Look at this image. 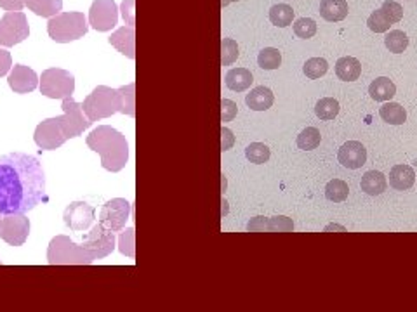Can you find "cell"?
Returning a JSON list of instances; mask_svg holds the SVG:
<instances>
[{"label":"cell","instance_id":"obj_1","mask_svg":"<svg viewBox=\"0 0 417 312\" xmlns=\"http://www.w3.org/2000/svg\"><path fill=\"white\" fill-rule=\"evenodd\" d=\"M45 200V172L35 156H0V214H26Z\"/></svg>","mask_w":417,"mask_h":312},{"label":"cell","instance_id":"obj_2","mask_svg":"<svg viewBox=\"0 0 417 312\" xmlns=\"http://www.w3.org/2000/svg\"><path fill=\"white\" fill-rule=\"evenodd\" d=\"M87 146L101 156V165L108 172H120L129 160V144L125 136L108 125L94 128L87 136Z\"/></svg>","mask_w":417,"mask_h":312},{"label":"cell","instance_id":"obj_3","mask_svg":"<svg viewBox=\"0 0 417 312\" xmlns=\"http://www.w3.org/2000/svg\"><path fill=\"white\" fill-rule=\"evenodd\" d=\"M89 32V23L83 13L74 11V13H59L49 18L47 33L52 40L58 44H68L82 39Z\"/></svg>","mask_w":417,"mask_h":312},{"label":"cell","instance_id":"obj_4","mask_svg":"<svg viewBox=\"0 0 417 312\" xmlns=\"http://www.w3.org/2000/svg\"><path fill=\"white\" fill-rule=\"evenodd\" d=\"M47 262L51 265H90L94 258L82 245H77L68 236L59 234L49 243Z\"/></svg>","mask_w":417,"mask_h":312},{"label":"cell","instance_id":"obj_5","mask_svg":"<svg viewBox=\"0 0 417 312\" xmlns=\"http://www.w3.org/2000/svg\"><path fill=\"white\" fill-rule=\"evenodd\" d=\"M82 109L90 121L103 120L120 113L119 89L98 85L82 102Z\"/></svg>","mask_w":417,"mask_h":312},{"label":"cell","instance_id":"obj_6","mask_svg":"<svg viewBox=\"0 0 417 312\" xmlns=\"http://www.w3.org/2000/svg\"><path fill=\"white\" fill-rule=\"evenodd\" d=\"M75 90V77L70 71L61 68H49L42 71L40 77V94L49 99H66L71 97Z\"/></svg>","mask_w":417,"mask_h":312},{"label":"cell","instance_id":"obj_7","mask_svg":"<svg viewBox=\"0 0 417 312\" xmlns=\"http://www.w3.org/2000/svg\"><path fill=\"white\" fill-rule=\"evenodd\" d=\"M30 25L23 11H7L0 20V45L14 47L28 39Z\"/></svg>","mask_w":417,"mask_h":312},{"label":"cell","instance_id":"obj_8","mask_svg":"<svg viewBox=\"0 0 417 312\" xmlns=\"http://www.w3.org/2000/svg\"><path fill=\"white\" fill-rule=\"evenodd\" d=\"M63 115L58 116L59 124H61L64 136L66 139H74V137H78L83 134V131L93 125V121L87 118L86 113H83L82 104H78L77 101H74L71 97L63 99Z\"/></svg>","mask_w":417,"mask_h":312},{"label":"cell","instance_id":"obj_9","mask_svg":"<svg viewBox=\"0 0 417 312\" xmlns=\"http://www.w3.org/2000/svg\"><path fill=\"white\" fill-rule=\"evenodd\" d=\"M82 246L93 255L94 260L96 258H105L115 250V234H113L112 229H108L100 222L83 236Z\"/></svg>","mask_w":417,"mask_h":312},{"label":"cell","instance_id":"obj_10","mask_svg":"<svg viewBox=\"0 0 417 312\" xmlns=\"http://www.w3.org/2000/svg\"><path fill=\"white\" fill-rule=\"evenodd\" d=\"M129 215H131V203L124 198H113V200L106 201L101 208L100 222L112 229L113 233H120L124 231Z\"/></svg>","mask_w":417,"mask_h":312},{"label":"cell","instance_id":"obj_11","mask_svg":"<svg viewBox=\"0 0 417 312\" xmlns=\"http://www.w3.org/2000/svg\"><path fill=\"white\" fill-rule=\"evenodd\" d=\"M33 140H35L37 146L40 150H58L66 143V136H64L61 124H59L58 116L47 118V120L40 121L35 128V134H33Z\"/></svg>","mask_w":417,"mask_h":312},{"label":"cell","instance_id":"obj_12","mask_svg":"<svg viewBox=\"0 0 417 312\" xmlns=\"http://www.w3.org/2000/svg\"><path fill=\"white\" fill-rule=\"evenodd\" d=\"M119 23V7L113 0H94L89 9V25L96 32H110Z\"/></svg>","mask_w":417,"mask_h":312},{"label":"cell","instance_id":"obj_13","mask_svg":"<svg viewBox=\"0 0 417 312\" xmlns=\"http://www.w3.org/2000/svg\"><path fill=\"white\" fill-rule=\"evenodd\" d=\"M30 219L25 214H9L4 217L0 238L11 246H21L28 239Z\"/></svg>","mask_w":417,"mask_h":312},{"label":"cell","instance_id":"obj_14","mask_svg":"<svg viewBox=\"0 0 417 312\" xmlns=\"http://www.w3.org/2000/svg\"><path fill=\"white\" fill-rule=\"evenodd\" d=\"M94 207H90L86 201H74L64 208L63 220L71 231H86L93 226L94 222Z\"/></svg>","mask_w":417,"mask_h":312},{"label":"cell","instance_id":"obj_15","mask_svg":"<svg viewBox=\"0 0 417 312\" xmlns=\"http://www.w3.org/2000/svg\"><path fill=\"white\" fill-rule=\"evenodd\" d=\"M39 75L32 70V68L25 66V64H16L11 70L9 77H7V83H9L11 89L16 94H28L39 87Z\"/></svg>","mask_w":417,"mask_h":312},{"label":"cell","instance_id":"obj_16","mask_svg":"<svg viewBox=\"0 0 417 312\" xmlns=\"http://www.w3.org/2000/svg\"><path fill=\"white\" fill-rule=\"evenodd\" d=\"M337 160L348 170L362 169L367 162V150L358 140H348L337 151Z\"/></svg>","mask_w":417,"mask_h":312},{"label":"cell","instance_id":"obj_17","mask_svg":"<svg viewBox=\"0 0 417 312\" xmlns=\"http://www.w3.org/2000/svg\"><path fill=\"white\" fill-rule=\"evenodd\" d=\"M249 233H256V231H271V233H289V231H294V222L289 219V217H271V219H266V217H256L247 224Z\"/></svg>","mask_w":417,"mask_h":312},{"label":"cell","instance_id":"obj_18","mask_svg":"<svg viewBox=\"0 0 417 312\" xmlns=\"http://www.w3.org/2000/svg\"><path fill=\"white\" fill-rule=\"evenodd\" d=\"M134 26H122V28H119L115 33L110 35L108 42L120 54L134 59Z\"/></svg>","mask_w":417,"mask_h":312},{"label":"cell","instance_id":"obj_19","mask_svg":"<svg viewBox=\"0 0 417 312\" xmlns=\"http://www.w3.org/2000/svg\"><path fill=\"white\" fill-rule=\"evenodd\" d=\"M416 182V172L411 165H395L389 172V186L397 191H409Z\"/></svg>","mask_w":417,"mask_h":312},{"label":"cell","instance_id":"obj_20","mask_svg":"<svg viewBox=\"0 0 417 312\" xmlns=\"http://www.w3.org/2000/svg\"><path fill=\"white\" fill-rule=\"evenodd\" d=\"M273 101H275V96L264 85L252 89L247 94V97H245V102H247L249 108L254 109V112H266V109H270L273 106Z\"/></svg>","mask_w":417,"mask_h":312},{"label":"cell","instance_id":"obj_21","mask_svg":"<svg viewBox=\"0 0 417 312\" xmlns=\"http://www.w3.org/2000/svg\"><path fill=\"white\" fill-rule=\"evenodd\" d=\"M336 75L343 82H355L362 75V63L351 56H344L339 58L336 63Z\"/></svg>","mask_w":417,"mask_h":312},{"label":"cell","instance_id":"obj_22","mask_svg":"<svg viewBox=\"0 0 417 312\" xmlns=\"http://www.w3.org/2000/svg\"><path fill=\"white\" fill-rule=\"evenodd\" d=\"M320 16L331 23L343 21L348 16V2L346 0H322Z\"/></svg>","mask_w":417,"mask_h":312},{"label":"cell","instance_id":"obj_23","mask_svg":"<svg viewBox=\"0 0 417 312\" xmlns=\"http://www.w3.org/2000/svg\"><path fill=\"white\" fill-rule=\"evenodd\" d=\"M252 73H250L247 68H233L225 77L226 87L230 90H235V92H244V90H247L252 85Z\"/></svg>","mask_w":417,"mask_h":312},{"label":"cell","instance_id":"obj_24","mask_svg":"<svg viewBox=\"0 0 417 312\" xmlns=\"http://www.w3.org/2000/svg\"><path fill=\"white\" fill-rule=\"evenodd\" d=\"M369 94L377 102L392 101L393 96L397 94V85L388 77H379L369 85Z\"/></svg>","mask_w":417,"mask_h":312},{"label":"cell","instance_id":"obj_25","mask_svg":"<svg viewBox=\"0 0 417 312\" xmlns=\"http://www.w3.org/2000/svg\"><path fill=\"white\" fill-rule=\"evenodd\" d=\"M360 186H362V191L369 196H379L386 191L388 182H386L384 174L377 172V170H369V172L363 174Z\"/></svg>","mask_w":417,"mask_h":312},{"label":"cell","instance_id":"obj_26","mask_svg":"<svg viewBox=\"0 0 417 312\" xmlns=\"http://www.w3.org/2000/svg\"><path fill=\"white\" fill-rule=\"evenodd\" d=\"M26 7L42 18H52L63 11V0H26Z\"/></svg>","mask_w":417,"mask_h":312},{"label":"cell","instance_id":"obj_27","mask_svg":"<svg viewBox=\"0 0 417 312\" xmlns=\"http://www.w3.org/2000/svg\"><path fill=\"white\" fill-rule=\"evenodd\" d=\"M379 115H381L382 120L389 125H401L407 120V112H405L404 106L398 104V102L386 101L384 104L379 108Z\"/></svg>","mask_w":417,"mask_h":312},{"label":"cell","instance_id":"obj_28","mask_svg":"<svg viewBox=\"0 0 417 312\" xmlns=\"http://www.w3.org/2000/svg\"><path fill=\"white\" fill-rule=\"evenodd\" d=\"M292 20H294V9L287 4H276L270 9V21L278 28L292 25Z\"/></svg>","mask_w":417,"mask_h":312},{"label":"cell","instance_id":"obj_29","mask_svg":"<svg viewBox=\"0 0 417 312\" xmlns=\"http://www.w3.org/2000/svg\"><path fill=\"white\" fill-rule=\"evenodd\" d=\"M350 195V188L344 181L341 179H332V181L327 182L325 186V198L329 201H334V203H339V201H344Z\"/></svg>","mask_w":417,"mask_h":312},{"label":"cell","instance_id":"obj_30","mask_svg":"<svg viewBox=\"0 0 417 312\" xmlns=\"http://www.w3.org/2000/svg\"><path fill=\"white\" fill-rule=\"evenodd\" d=\"M384 45L389 52L401 54L409 47V37L401 30H392V32H386Z\"/></svg>","mask_w":417,"mask_h":312},{"label":"cell","instance_id":"obj_31","mask_svg":"<svg viewBox=\"0 0 417 312\" xmlns=\"http://www.w3.org/2000/svg\"><path fill=\"white\" fill-rule=\"evenodd\" d=\"M315 113L320 120H334L339 115V102L334 97H324L315 106Z\"/></svg>","mask_w":417,"mask_h":312},{"label":"cell","instance_id":"obj_32","mask_svg":"<svg viewBox=\"0 0 417 312\" xmlns=\"http://www.w3.org/2000/svg\"><path fill=\"white\" fill-rule=\"evenodd\" d=\"M320 140H322V136H320V131H318V128L306 127L305 131L298 136V148L299 150H305V151L317 150V148L320 146Z\"/></svg>","mask_w":417,"mask_h":312},{"label":"cell","instance_id":"obj_33","mask_svg":"<svg viewBox=\"0 0 417 312\" xmlns=\"http://www.w3.org/2000/svg\"><path fill=\"white\" fill-rule=\"evenodd\" d=\"M257 64L263 70H276V68L282 64V54L278 52V49L275 47H266L259 52L257 56Z\"/></svg>","mask_w":417,"mask_h":312},{"label":"cell","instance_id":"obj_34","mask_svg":"<svg viewBox=\"0 0 417 312\" xmlns=\"http://www.w3.org/2000/svg\"><path fill=\"white\" fill-rule=\"evenodd\" d=\"M134 83H129V85L120 87L119 96H120V113L129 116H134Z\"/></svg>","mask_w":417,"mask_h":312},{"label":"cell","instance_id":"obj_35","mask_svg":"<svg viewBox=\"0 0 417 312\" xmlns=\"http://www.w3.org/2000/svg\"><path fill=\"white\" fill-rule=\"evenodd\" d=\"M270 155H271L270 148L263 143H252V144H249L247 150H245V156H247L249 162L257 163V165H261V163H266L268 160H270Z\"/></svg>","mask_w":417,"mask_h":312},{"label":"cell","instance_id":"obj_36","mask_svg":"<svg viewBox=\"0 0 417 312\" xmlns=\"http://www.w3.org/2000/svg\"><path fill=\"white\" fill-rule=\"evenodd\" d=\"M329 70V63L324 58H312L305 63L303 66V71L310 80H317L320 77H324Z\"/></svg>","mask_w":417,"mask_h":312},{"label":"cell","instance_id":"obj_37","mask_svg":"<svg viewBox=\"0 0 417 312\" xmlns=\"http://www.w3.org/2000/svg\"><path fill=\"white\" fill-rule=\"evenodd\" d=\"M367 26H369L374 33H386L389 32L392 21H389L388 16L382 13V9H377L369 16V20H367Z\"/></svg>","mask_w":417,"mask_h":312},{"label":"cell","instance_id":"obj_38","mask_svg":"<svg viewBox=\"0 0 417 312\" xmlns=\"http://www.w3.org/2000/svg\"><path fill=\"white\" fill-rule=\"evenodd\" d=\"M294 33L299 39H312V37H315V33H317V23L312 18H299L294 23Z\"/></svg>","mask_w":417,"mask_h":312},{"label":"cell","instance_id":"obj_39","mask_svg":"<svg viewBox=\"0 0 417 312\" xmlns=\"http://www.w3.org/2000/svg\"><path fill=\"white\" fill-rule=\"evenodd\" d=\"M238 59V45L233 39H223L221 42V63L223 66H230Z\"/></svg>","mask_w":417,"mask_h":312},{"label":"cell","instance_id":"obj_40","mask_svg":"<svg viewBox=\"0 0 417 312\" xmlns=\"http://www.w3.org/2000/svg\"><path fill=\"white\" fill-rule=\"evenodd\" d=\"M382 13L388 16V20L392 21V25H395L404 18V7L400 6V4L395 2V0H386L384 4H382Z\"/></svg>","mask_w":417,"mask_h":312},{"label":"cell","instance_id":"obj_41","mask_svg":"<svg viewBox=\"0 0 417 312\" xmlns=\"http://www.w3.org/2000/svg\"><path fill=\"white\" fill-rule=\"evenodd\" d=\"M120 253L127 255V257H134V229H127L120 234Z\"/></svg>","mask_w":417,"mask_h":312},{"label":"cell","instance_id":"obj_42","mask_svg":"<svg viewBox=\"0 0 417 312\" xmlns=\"http://www.w3.org/2000/svg\"><path fill=\"white\" fill-rule=\"evenodd\" d=\"M238 113L237 102L230 101V99H223L221 101V121H231Z\"/></svg>","mask_w":417,"mask_h":312},{"label":"cell","instance_id":"obj_43","mask_svg":"<svg viewBox=\"0 0 417 312\" xmlns=\"http://www.w3.org/2000/svg\"><path fill=\"white\" fill-rule=\"evenodd\" d=\"M11 66H13V58L6 49H0V77L9 73Z\"/></svg>","mask_w":417,"mask_h":312},{"label":"cell","instance_id":"obj_44","mask_svg":"<svg viewBox=\"0 0 417 312\" xmlns=\"http://www.w3.org/2000/svg\"><path fill=\"white\" fill-rule=\"evenodd\" d=\"M235 144V136H233V132L230 131V128H226V127H223L221 128V150L223 151H228L231 146H233Z\"/></svg>","mask_w":417,"mask_h":312},{"label":"cell","instance_id":"obj_45","mask_svg":"<svg viewBox=\"0 0 417 312\" xmlns=\"http://www.w3.org/2000/svg\"><path fill=\"white\" fill-rule=\"evenodd\" d=\"M26 6V0H0V7L4 11H23Z\"/></svg>","mask_w":417,"mask_h":312},{"label":"cell","instance_id":"obj_46","mask_svg":"<svg viewBox=\"0 0 417 312\" xmlns=\"http://www.w3.org/2000/svg\"><path fill=\"white\" fill-rule=\"evenodd\" d=\"M332 229H339V231H344V227H343V226H334V224H332V226H327V227H325V231H332Z\"/></svg>","mask_w":417,"mask_h":312},{"label":"cell","instance_id":"obj_47","mask_svg":"<svg viewBox=\"0 0 417 312\" xmlns=\"http://www.w3.org/2000/svg\"><path fill=\"white\" fill-rule=\"evenodd\" d=\"M231 2H238V0H221V6L226 7V6H230Z\"/></svg>","mask_w":417,"mask_h":312},{"label":"cell","instance_id":"obj_48","mask_svg":"<svg viewBox=\"0 0 417 312\" xmlns=\"http://www.w3.org/2000/svg\"><path fill=\"white\" fill-rule=\"evenodd\" d=\"M2 220H4L2 219V214H0V227H2Z\"/></svg>","mask_w":417,"mask_h":312},{"label":"cell","instance_id":"obj_49","mask_svg":"<svg viewBox=\"0 0 417 312\" xmlns=\"http://www.w3.org/2000/svg\"><path fill=\"white\" fill-rule=\"evenodd\" d=\"M0 265H2V260H0Z\"/></svg>","mask_w":417,"mask_h":312}]
</instances>
